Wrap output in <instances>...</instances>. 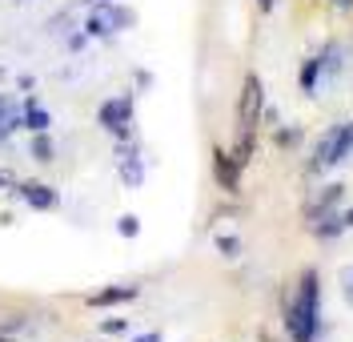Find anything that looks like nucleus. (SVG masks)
Here are the masks:
<instances>
[{"instance_id": "1", "label": "nucleus", "mask_w": 353, "mask_h": 342, "mask_svg": "<svg viewBox=\"0 0 353 342\" xmlns=\"http://www.w3.org/2000/svg\"><path fill=\"white\" fill-rule=\"evenodd\" d=\"M285 330H289V342L317 339V330H321V286H317V270H305L297 278V286L289 290Z\"/></svg>"}, {"instance_id": "2", "label": "nucleus", "mask_w": 353, "mask_h": 342, "mask_svg": "<svg viewBox=\"0 0 353 342\" xmlns=\"http://www.w3.org/2000/svg\"><path fill=\"white\" fill-rule=\"evenodd\" d=\"M353 153V125L350 121H337L333 129H325L321 133V141H317V149H313V161H309V169H333V165H341V161Z\"/></svg>"}, {"instance_id": "3", "label": "nucleus", "mask_w": 353, "mask_h": 342, "mask_svg": "<svg viewBox=\"0 0 353 342\" xmlns=\"http://www.w3.org/2000/svg\"><path fill=\"white\" fill-rule=\"evenodd\" d=\"M265 113V89H261V77L249 73L241 85V101H237V137H257V125H261Z\"/></svg>"}, {"instance_id": "4", "label": "nucleus", "mask_w": 353, "mask_h": 342, "mask_svg": "<svg viewBox=\"0 0 353 342\" xmlns=\"http://www.w3.org/2000/svg\"><path fill=\"white\" fill-rule=\"evenodd\" d=\"M97 125H101L109 137H117V141H129L132 137V93L109 97V101L97 109Z\"/></svg>"}, {"instance_id": "5", "label": "nucleus", "mask_w": 353, "mask_h": 342, "mask_svg": "<svg viewBox=\"0 0 353 342\" xmlns=\"http://www.w3.org/2000/svg\"><path fill=\"white\" fill-rule=\"evenodd\" d=\"M117 173H121V182L129 185V189H141L145 182V161H141V149H137V141H117Z\"/></svg>"}, {"instance_id": "6", "label": "nucleus", "mask_w": 353, "mask_h": 342, "mask_svg": "<svg viewBox=\"0 0 353 342\" xmlns=\"http://www.w3.org/2000/svg\"><path fill=\"white\" fill-rule=\"evenodd\" d=\"M305 226L313 238H321V242H333V238H341L345 234V213H337V205L333 209H309L305 213Z\"/></svg>"}, {"instance_id": "7", "label": "nucleus", "mask_w": 353, "mask_h": 342, "mask_svg": "<svg viewBox=\"0 0 353 342\" xmlns=\"http://www.w3.org/2000/svg\"><path fill=\"white\" fill-rule=\"evenodd\" d=\"M12 198H21L28 209H57L61 205V193L52 189V185H44V182H17V189H12Z\"/></svg>"}, {"instance_id": "8", "label": "nucleus", "mask_w": 353, "mask_h": 342, "mask_svg": "<svg viewBox=\"0 0 353 342\" xmlns=\"http://www.w3.org/2000/svg\"><path fill=\"white\" fill-rule=\"evenodd\" d=\"M141 298V286H132V282H125V286H105V290H92V294L85 298L88 310H112V306H125V302H137Z\"/></svg>"}, {"instance_id": "9", "label": "nucleus", "mask_w": 353, "mask_h": 342, "mask_svg": "<svg viewBox=\"0 0 353 342\" xmlns=\"http://www.w3.org/2000/svg\"><path fill=\"white\" fill-rule=\"evenodd\" d=\"M213 178H217V185L225 189V193H241V165H237V158L229 153V149H213Z\"/></svg>"}, {"instance_id": "10", "label": "nucleus", "mask_w": 353, "mask_h": 342, "mask_svg": "<svg viewBox=\"0 0 353 342\" xmlns=\"http://www.w3.org/2000/svg\"><path fill=\"white\" fill-rule=\"evenodd\" d=\"M81 28H85V37H112V32H121V24H117V0L112 4H97Z\"/></svg>"}, {"instance_id": "11", "label": "nucleus", "mask_w": 353, "mask_h": 342, "mask_svg": "<svg viewBox=\"0 0 353 342\" xmlns=\"http://www.w3.org/2000/svg\"><path fill=\"white\" fill-rule=\"evenodd\" d=\"M345 57H350V48L341 45V41H330V45L317 53V61H321V81H333L341 68H345Z\"/></svg>"}, {"instance_id": "12", "label": "nucleus", "mask_w": 353, "mask_h": 342, "mask_svg": "<svg viewBox=\"0 0 353 342\" xmlns=\"http://www.w3.org/2000/svg\"><path fill=\"white\" fill-rule=\"evenodd\" d=\"M24 129L28 133H48L52 129V117H48V109L37 105V97H24Z\"/></svg>"}, {"instance_id": "13", "label": "nucleus", "mask_w": 353, "mask_h": 342, "mask_svg": "<svg viewBox=\"0 0 353 342\" xmlns=\"http://www.w3.org/2000/svg\"><path fill=\"white\" fill-rule=\"evenodd\" d=\"M341 193H345V185H337V182L321 185V189H317V193L305 202V213H309V209H333V205L341 202Z\"/></svg>"}, {"instance_id": "14", "label": "nucleus", "mask_w": 353, "mask_h": 342, "mask_svg": "<svg viewBox=\"0 0 353 342\" xmlns=\"http://www.w3.org/2000/svg\"><path fill=\"white\" fill-rule=\"evenodd\" d=\"M301 93H317V85H321V61L317 57H309L305 65H301Z\"/></svg>"}, {"instance_id": "15", "label": "nucleus", "mask_w": 353, "mask_h": 342, "mask_svg": "<svg viewBox=\"0 0 353 342\" xmlns=\"http://www.w3.org/2000/svg\"><path fill=\"white\" fill-rule=\"evenodd\" d=\"M32 158L41 161V165H52L57 161V145H52L48 133H32Z\"/></svg>"}, {"instance_id": "16", "label": "nucleus", "mask_w": 353, "mask_h": 342, "mask_svg": "<svg viewBox=\"0 0 353 342\" xmlns=\"http://www.w3.org/2000/svg\"><path fill=\"white\" fill-rule=\"evenodd\" d=\"M217 254L233 262V258H241V242H237L233 234H217Z\"/></svg>"}, {"instance_id": "17", "label": "nucleus", "mask_w": 353, "mask_h": 342, "mask_svg": "<svg viewBox=\"0 0 353 342\" xmlns=\"http://www.w3.org/2000/svg\"><path fill=\"white\" fill-rule=\"evenodd\" d=\"M117 234H121V238H137V234H141V218H137V213H121V218H117Z\"/></svg>"}, {"instance_id": "18", "label": "nucleus", "mask_w": 353, "mask_h": 342, "mask_svg": "<svg viewBox=\"0 0 353 342\" xmlns=\"http://www.w3.org/2000/svg\"><path fill=\"white\" fill-rule=\"evenodd\" d=\"M101 334H129V319H101Z\"/></svg>"}, {"instance_id": "19", "label": "nucleus", "mask_w": 353, "mask_h": 342, "mask_svg": "<svg viewBox=\"0 0 353 342\" xmlns=\"http://www.w3.org/2000/svg\"><path fill=\"white\" fill-rule=\"evenodd\" d=\"M297 141H301V133H297V129H277V145H281V149L297 145Z\"/></svg>"}, {"instance_id": "20", "label": "nucleus", "mask_w": 353, "mask_h": 342, "mask_svg": "<svg viewBox=\"0 0 353 342\" xmlns=\"http://www.w3.org/2000/svg\"><path fill=\"white\" fill-rule=\"evenodd\" d=\"M17 189V173L12 169H0V193H12Z\"/></svg>"}, {"instance_id": "21", "label": "nucleus", "mask_w": 353, "mask_h": 342, "mask_svg": "<svg viewBox=\"0 0 353 342\" xmlns=\"http://www.w3.org/2000/svg\"><path fill=\"white\" fill-rule=\"evenodd\" d=\"M341 282H345V302L353 306V270H341Z\"/></svg>"}, {"instance_id": "22", "label": "nucleus", "mask_w": 353, "mask_h": 342, "mask_svg": "<svg viewBox=\"0 0 353 342\" xmlns=\"http://www.w3.org/2000/svg\"><path fill=\"white\" fill-rule=\"evenodd\" d=\"M132 342H161V334H157V330H149V334H137Z\"/></svg>"}, {"instance_id": "23", "label": "nucleus", "mask_w": 353, "mask_h": 342, "mask_svg": "<svg viewBox=\"0 0 353 342\" xmlns=\"http://www.w3.org/2000/svg\"><path fill=\"white\" fill-rule=\"evenodd\" d=\"M333 8H341V12H350V8H353V0H333Z\"/></svg>"}, {"instance_id": "24", "label": "nucleus", "mask_w": 353, "mask_h": 342, "mask_svg": "<svg viewBox=\"0 0 353 342\" xmlns=\"http://www.w3.org/2000/svg\"><path fill=\"white\" fill-rule=\"evenodd\" d=\"M273 4H277V0H257V8H261V12H273Z\"/></svg>"}, {"instance_id": "25", "label": "nucleus", "mask_w": 353, "mask_h": 342, "mask_svg": "<svg viewBox=\"0 0 353 342\" xmlns=\"http://www.w3.org/2000/svg\"><path fill=\"white\" fill-rule=\"evenodd\" d=\"M345 226L353 229V205H350V209H345Z\"/></svg>"}, {"instance_id": "26", "label": "nucleus", "mask_w": 353, "mask_h": 342, "mask_svg": "<svg viewBox=\"0 0 353 342\" xmlns=\"http://www.w3.org/2000/svg\"><path fill=\"white\" fill-rule=\"evenodd\" d=\"M92 4H112V0H92Z\"/></svg>"}, {"instance_id": "27", "label": "nucleus", "mask_w": 353, "mask_h": 342, "mask_svg": "<svg viewBox=\"0 0 353 342\" xmlns=\"http://www.w3.org/2000/svg\"><path fill=\"white\" fill-rule=\"evenodd\" d=\"M261 342H273V339H269V334H261Z\"/></svg>"}]
</instances>
